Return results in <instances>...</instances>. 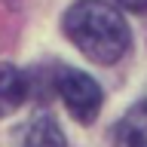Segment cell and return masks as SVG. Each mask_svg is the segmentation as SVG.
Here are the masks:
<instances>
[{
  "label": "cell",
  "instance_id": "obj_1",
  "mask_svg": "<svg viewBox=\"0 0 147 147\" xmlns=\"http://www.w3.org/2000/svg\"><path fill=\"white\" fill-rule=\"evenodd\" d=\"M64 34L86 58L113 64L129 52V28L117 6L104 0H77L61 18Z\"/></svg>",
  "mask_w": 147,
  "mask_h": 147
},
{
  "label": "cell",
  "instance_id": "obj_2",
  "mask_svg": "<svg viewBox=\"0 0 147 147\" xmlns=\"http://www.w3.org/2000/svg\"><path fill=\"white\" fill-rule=\"evenodd\" d=\"M55 89H58L64 107L71 110L74 119L92 123V119L98 117V110H101V86L92 80L89 74L67 67V71H61L55 77Z\"/></svg>",
  "mask_w": 147,
  "mask_h": 147
},
{
  "label": "cell",
  "instance_id": "obj_3",
  "mask_svg": "<svg viewBox=\"0 0 147 147\" xmlns=\"http://www.w3.org/2000/svg\"><path fill=\"white\" fill-rule=\"evenodd\" d=\"M28 92H31V80L28 74H22L16 64L0 61V117L16 113L25 104Z\"/></svg>",
  "mask_w": 147,
  "mask_h": 147
},
{
  "label": "cell",
  "instance_id": "obj_4",
  "mask_svg": "<svg viewBox=\"0 0 147 147\" xmlns=\"http://www.w3.org/2000/svg\"><path fill=\"white\" fill-rule=\"evenodd\" d=\"M16 147H67V141L52 117H34L18 129Z\"/></svg>",
  "mask_w": 147,
  "mask_h": 147
},
{
  "label": "cell",
  "instance_id": "obj_5",
  "mask_svg": "<svg viewBox=\"0 0 147 147\" xmlns=\"http://www.w3.org/2000/svg\"><path fill=\"white\" fill-rule=\"evenodd\" d=\"M117 147H147V98L138 101L117 126Z\"/></svg>",
  "mask_w": 147,
  "mask_h": 147
},
{
  "label": "cell",
  "instance_id": "obj_6",
  "mask_svg": "<svg viewBox=\"0 0 147 147\" xmlns=\"http://www.w3.org/2000/svg\"><path fill=\"white\" fill-rule=\"evenodd\" d=\"M117 3L129 12H147V0H117Z\"/></svg>",
  "mask_w": 147,
  "mask_h": 147
}]
</instances>
